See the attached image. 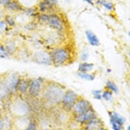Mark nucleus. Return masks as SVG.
I'll list each match as a JSON object with an SVG mask.
<instances>
[{
	"mask_svg": "<svg viewBox=\"0 0 130 130\" xmlns=\"http://www.w3.org/2000/svg\"><path fill=\"white\" fill-rule=\"evenodd\" d=\"M3 17V12H2V10H0V21L2 20Z\"/></svg>",
	"mask_w": 130,
	"mask_h": 130,
	"instance_id": "2f4dec72",
	"label": "nucleus"
},
{
	"mask_svg": "<svg viewBox=\"0 0 130 130\" xmlns=\"http://www.w3.org/2000/svg\"><path fill=\"white\" fill-rule=\"evenodd\" d=\"M105 89L108 90L112 93H118V92H119V88H118L117 84L111 80H109L106 82Z\"/></svg>",
	"mask_w": 130,
	"mask_h": 130,
	"instance_id": "f3484780",
	"label": "nucleus"
},
{
	"mask_svg": "<svg viewBox=\"0 0 130 130\" xmlns=\"http://www.w3.org/2000/svg\"><path fill=\"white\" fill-rule=\"evenodd\" d=\"M102 90L95 89L92 91V95L93 96V98L97 100H102Z\"/></svg>",
	"mask_w": 130,
	"mask_h": 130,
	"instance_id": "b1692460",
	"label": "nucleus"
},
{
	"mask_svg": "<svg viewBox=\"0 0 130 130\" xmlns=\"http://www.w3.org/2000/svg\"><path fill=\"white\" fill-rule=\"evenodd\" d=\"M127 130H130L129 129V125L127 126Z\"/></svg>",
	"mask_w": 130,
	"mask_h": 130,
	"instance_id": "72a5a7b5",
	"label": "nucleus"
},
{
	"mask_svg": "<svg viewBox=\"0 0 130 130\" xmlns=\"http://www.w3.org/2000/svg\"><path fill=\"white\" fill-rule=\"evenodd\" d=\"M89 57V53L87 51H83L81 53L80 59L83 62H85L88 60Z\"/></svg>",
	"mask_w": 130,
	"mask_h": 130,
	"instance_id": "bb28decb",
	"label": "nucleus"
},
{
	"mask_svg": "<svg viewBox=\"0 0 130 130\" xmlns=\"http://www.w3.org/2000/svg\"><path fill=\"white\" fill-rule=\"evenodd\" d=\"M91 108H93V106L91 104L89 101H88L87 100H86L83 98L80 97L73 107L72 112L74 114V115L76 116L88 110L89 109Z\"/></svg>",
	"mask_w": 130,
	"mask_h": 130,
	"instance_id": "6e6552de",
	"label": "nucleus"
},
{
	"mask_svg": "<svg viewBox=\"0 0 130 130\" xmlns=\"http://www.w3.org/2000/svg\"><path fill=\"white\" fill-rule=\"evenodd\" d=\"M8 30V25L4 20L0 21V34H4Z\"/></svg>",
	"mask_w": 130,
	"mask_h": 130,
	"instance_id": "5701e85b",
	"label": "nucleus"
},
{
	"mask_svg": "<svg viewBox=\"0 0 130 130\" xmlns=\"http://www.w3.org/2000/svg\"><path fill=\"white\" fill-rule=\"evenodd\" d=\"M0 130H5V126L2 118H0Z\"/></svg>",
	"mask_w": 130,
	"mask_h": 130,
	"instance_id": "cd10ccee",
	"label": "nucleus"
},
{
	"mask_svg": "<svg viewBox=\"0 0 130 130\" xmlns=\"http://www.w3.org/2000/svg\"><path fill=\"white\" fill-rule=\"evenodd\" d=\"M2 4V0H0V6Z\"/></svg>",
	"mask_w": 130,
	"mask_h": 130,
	"instance_id": "f704fd0d",
	"label": "nucleus"
},
{
	"mask_svg": "<svg viewBox=\"0 0 130 130\" xmlns=\"http://www.w3.org/2000/svg\"><path fill=\"white\" fill-rule=\"evenodd\" d=\"M33 61L40 65L49 66L51 65V58L49 53L44 51H39L33 55Z\"/></svg>",
	"mask_w": 130,
	"mask_h": 130,
	"instance_id": "1a4fd4ad",
	"label": "nucleus"
},
{
	"mask_svg": "<svg viewBox=\"0 0 130 130\" xmlns=\"http://www.w3.org/2000/svg\"><path fill=\"white\" fill-rule=\"evenodd\" d=\"M64 92V88L61 85L55 83H48L45 85L43 89V98L50 104H59Z\"/></svg>",
	"mask_w": 130,
	"mask_h": 130,
	"instance_id": "f257e3e1",
	"label": "nucleus"
},
{
	"mask_svg": "<svg viewBox=\"0 0 130 130\" xmlns=\"http://www.w3.org/2000/svg\"><path fill=\"white\" fill-rule=\"evenodd\" d=\"M6 8L7 9H8L9 10L11 11H18L21 9L20 5L15 1H13V2L12 1L7 6H6Z\"/></svg>",
	"mask_w": 130,
	"mask_h": 130,
	"instance_id": "4be33fe9",
	"label": "nucleus"
},
{
	"mask_svg": "<svg viewBox=\"0 0 130 130\" xmlns=\"http://www.w3.org/2000/svg\"><path fill=\"white\" fill-rule=\"evenodd\" d=\"M50 55L52 64L55 66L59 67L68 64L72 59V51L66 46H59L54 48Z\"/></svg>",
	"mask_w": 130,
	"mask_h": 130,
	"instance_id": "f03ea898",
	"label": "nucleus"
},
{
	"mask_svg": "<svg viewBox=\"0 0 130 130\" xmlns=\"http://www.w3.org/2000/svg\"><path fill=\"white\" fill-rule=\"evenodd\" d=\"M24 130H37V123L34 120H31L29 122Z\"/></svg>",
	"mask_w": 130,
	"mask_h": 130,
	"instance_id": "393cba45",
	"label": "nucleus"
},
{
	"mask_svg": "<svg viewBox=\"0 0 130 130\" xmlns=\"http://www.w3.org/2000/svg\"><path fill=\"white\" fill-rule=\"evenodd\" d=\"M94 68V64L88 62H82L79 63L78 72L81 73H89Z\"/></svg>",
	"mask_w": 130,
	"mask_h": 130,
	"instance_id": "4468645a",
	"label": "nucleus"
},
{
	"mask_svg": "<svg viewBox=\"0 0 130 130\" xmlns=\"http://www.w3.org/2000/svg\"><path fill=\"white\" fill-rule=\"evenodd\" d=\"M80 96L72 90H66L64 92L61 101L62 108L66 111H72Z\"/></svg>",
	"mask_w": 130,
	"mask_h": 130,
	"instance_id": "39448f33",
	"label": "nucleus"
},
{
	"mask_svg": "<svg viewBox=\"0 0 130 130\" xmlns=\"http://www.w3.org/2000/svg\"><path fill=\"white\" fill-rule=\"evenodd\" d=\"M11 2H12V0H2V4L4 5L5 7L7 6H8V5Z\"/></svg>",
	"mask_w": 130,
	"mask_h": 130,
	"instance_id": "c85d7f7f",
	"label": "nucleus"
},
{
	"mask_svg": "<svg viewBox=\"0 0 130 130\" xmlns=\"http://www.w3.org/2000/svg\"><path fill=\"white\" fill-rule=\"evenodd\" d=\"M5 21L7 23V25L10 27H13L15 25V20L14 19L10 16V15H7L6 17H5Z\"/></svg>",
	"mask_w": 130,
	"mask_h": 130,
	"instance_id": "a878e982",
	"label": "nucleus"
},
{
	"mask_svg": "<svg viewBox=\"0 0 130 130\" xmlns=\"http://www.w3.org/2000/svg\"><path fill=\"white\" fill-rule=\"evenodd\" d=\"M78 76L80 78L85 80L87 81H93L95 78V76L93 74H91V73H81L78 72Z\"/></svg>",
	"mask_w": 130,
	"mask_h": 130,
	"instance_id": "a211bd4d",
	"label": "nucleus"
},
{
	"mask_svg": "<svg viewBox=\"0 0 130 130\" xmlns=\"http://www.w3.org/2000/svg\"><path fill=\"white\" fill-rule=\"evenodd\" d=\"M104 127L102 121L98 117L91 119L85 123V130H100Z\"/></svg>",
	"mask_w": 130,
	"mask_h": 130,
	"instance_id": "9b49d317",
	"label": "nucleus"
},
{
	"mask_svg": "<svg viewBox=\"0 0 130 130\" xmlns=\"http://www.w3.org/2000/svg\"><path fill=\"white\" fill-rule=\"evenodd\" d=\"M109 121L113 130H123L124 124L125 123V118L115 111H109Z\"/></svg>",
	"mask_w": 130,
	"mask_h": 130,
	"instance_id": "0eeeda50",
	"label": "nucleus"
},
{
	"mask_svg": "<svg viewBox=\"0 0 130 130\" xmlns=\"http://www.w3.org/2000/svg\"><path fill=\"white\" fill-rule=\"evenodd\" d=\"M53 8V5L51 4L46 0L43 1V2L40 3V4H39V9L42 12H48Z\"/></svg>",
	"mask_w": 130,
	"mask_h": 130,
	"instance_id": "dca6fc26",
	"label": "nucleus"
},
{
	"mask_svg": "<svg viewBox=\"0 0 130 130\" xmlns=\"http://www.w3.org/2000/svg\"><path fill=\"white\" fill-rule=\"evenodd\" d=\"M10 109L14 115L22 117L27 115L30 111V107L28 102L21 98L17 99L12 102L11 104Z\"/></svg>",
	"mask_w": 130,
	"mask_h": 130,
	"instance_id": "20e7f679",
	"label": "nucleus"
},
{
	"mask_svg": "<svg viewBox=\"0 0 130 130\" xmlns=\"http://www.w3.org/2000/svg\"><path fill=\"white\" fill-rule=\"evenodd\" d=\"M4 44L5 47H6L7 51H8V53H9L10 56L12 55H14V54L17 52V44H16L14 42H13V41H6V42H5Z\"/></svg>",
	"mask_w": 130,
	"mask_h": 130,
	"instance_id": "2eb2a0df",
	"label": "nucleus"
},
{
	"mask_svg": "<svg viewBox=\"0 0 130 130\" xmlns=\"http://www.w3.org/2000/svg\"><path fill=\"white\" fill-rule=\"evenodd\" d=\"M45 130H48V129H45Z\"/></svg>",
	"mask_w": 130,
	"mask_h": 130,
	"instance_id": "c9c22d12",
	"label": "nucleus"
},
{
	"mask_svg": "<svg viewBox=\"0 0 130 130\" xmlns=\"http://www.w3.org/2000/svg\"><path fill=\"white\" fill-rule=\"evenodd\" d=\"M10 57V55L7 51L6 48L3 43L0 42V59H6Z\"/></svg>",
	"mask_w": 130,
	"mask_h": 130,
	"instance_id": "aec40b11",
	"label": "nucleus"
},
{
	"mask_svg": "<svg viewBox=\"0 0 130 130\" xmlns=\"http://www.w3.org/2000/svg\"><path fill=\"white\" fill-rule=\"evenodd\" d=\"M86 38L88 42L92 46H98L100 44V41L98 37L93 32L88 30L85 33Z\"/></svg>",
	"mask_w": 130,
	"mask_h": 130,
	"instance_id": "f8f14e48",
	"label": "nucleus"
},
{
	"mask_svg": "<svg viewBox=\"0 0 130 130\" xmlns=\"http://www.w3.org/2000/svg\"><path fill=\"white\" fill-rule=\"evenodd\" d=\"M102 98L106 102H110L113 98V93L108 90L104 89V91H102Z\"/></svg>",
	"mask_w": 130,
	"mask_h": 130,
	"instance_id": "412c9836",
	"label": "nucleus"
},
{
	"mask_svg": "<svg viewBox=\"0 0 130 130\" xmlns=\"http://www.w3.org/2000/svg\"><path fill=\"white\" fill-rule=\"evenodd\" d=\"M29 80L27 78H21L19 83L18 85L17 93L19 92L21 95H25L27 94L28 88H29Z\"/></svg>",
	"mask_w": 130,
	"mask_h": 130,
	"instance_id": "ddd939ff",
	"label": "nucleus"
},
{
	"mask_svg": "<svg viewBox=\"0 0 130 130\" xmlns=\"http://www.w3.org/2000/svg\"><path fill=\"white\" fill-rule=\"evenodd\" d=\"M46 1H48V2L51 3V4L53 5V6L57 4V0H46Z\"/></svg>",
	"mask_w": 130,
	"mask_h": 130,
	"instance_id": "c756f323",
	"label": "nucleus"
},
{
	"mask_svg": "<svg viewBox=\"0 0 130 130\" xmlns=\"http://www.w3.org/2000/svg\"><path fill=\"white\" fill-rule=\"evenodd\" d=\"M44 81L42 78L29 80L27 94L32 98H36L41 93H42Z\"/></svg>",
	"mask_w": 130,
	"mask_h": 130,
	"instance_id": "423d86ee",
	"label": "nucleus"
},
{
	"mask_svg": "<svg viewBox=\"0 0 130 130\" xmlns=\"http://www.w3.org/2000/svg\"><path fill=\"white\" fill-rule=\"evenodd\" d=\"M86 2H87L88 4H89L91 5H93V0H83Z\"/></svg>",
	"mask_w": 130,
	"mask_h": 130,
	"instance_id": "7c9ffc66",
	"label": "nucleus"
},
{
	"mask_svg": "<svg viewBox=\"0 0 130 130\" xmlns=\"http://www.w3.org/2000/svg\"><path fill=\"white\" fill-rule=\"evenodd\" d=\"M95 117H97L95 111L94 110L93 108H91L84 112L74 116V119L78 123L85 124L86 123Z\"/></svg>",
	"mask_w": 130,
	"mask_h": 130,
	"instance_id": "9d476101",
	"label": "nucleus"
},
{
	"mask_svg": "<svg viewBox=\"0 0 130 130\" xmlns=\"http://www.w3.org/2000/svg\"><path fill=\"white\" fill-rule=\"evenodd\" d=\"M97 4L104 7L108 11H112L114 9V5L112 3L108 2L107 0H98Z\"/></svg>",
	"mask_w": 130,
	"mask_h": 130,
	"instance_id": "6ab92c4d",
	"label": "nucleus"
},
{
	"mask_svg": "<svg viewBox=\"0 0 130 130\" xmlns=\"http://www.w3.org/2000/svg\"><path fill=\"white\" fill-rule=\"evenodd\" d=\"M39 21L48 25L50 27L61 32L64 30L63 22L57 14H42L39 16Z\"/></svg>",
	"mask_w": 130,
	"mask_h": 130,
	"instance_id": "7ed1b4c3",
	"label": "nucleus"
},
{
	"mask_svg": "<svg viewBox=\"0 0 130 130\" xmlns=\"http://www.w3.org/2000/svg\"><path fill=\"white\" fill-rule=\"evenodd\" d=\"M100 130H108V129H106V128L103 127V128H102V129H100Z\"/></svg>",
	"mask_w": 130,
	"mask_h": 130,
	"instance_id": "473e14b6",
	"label": "nucleus"
}]
</instances>
